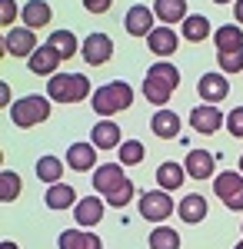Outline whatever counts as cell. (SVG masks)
<instances>
[{"instance_id":"obj_37","label":"cell","mask_w":243,"mask_h":249,"mask_svg":"<svg viewBox=\"0 0 243 249\" xmlns=\"http://www.w3.org/2000/svg\"><path fill=\"white\" fill-rule=\"evenodd\" d=\"M83 7H87L90 14H107L113 7V0H83Z\"/></svg>"},{"instance_id":"obj_24","label":"cell","mask_w":243,"mask_h":249,"mask_svg":"<svg viewBox=\"0 0 243 249\" xmlns=\"http://www.w3.org/2000/svg\"><path fill=\"white\" fill-rule=\"evenodd\" d=\"M60 249H103L100 246V236L94 232H83V230H63L60 239H57Z\"/></svg>"},{"instance_id":"obj_6","label":"cell","mask_w":243,"mask_h":249,"mask_svg":"<svg viewBox=\"0 0 243 249\" xmlns=\"http://www.w3.org/2000/svg\"><path fill=\"white\" fill-rule=\"evenodd\" d=\"M173 199H170L167 190H150L140 196V216L150 219V223H163L167 216H173Z\"/></svg>"},{"instance_id":"obj_12","label":"cell","mask_w":243,"mask_h":249,"mask_svg":"<svg viewBox=\"0 0 243 249\" xmlns=\"http://www.w3.org/2000/svg\"><path fill=\"white\" fill-rule=\"evenodd\" d=\"M183 170L193 179H210L217 173V156L210 153V150H190L187 160H183Z\"/></svg>"},{"instance_id":"obj_22","label":"cell","mask_w":243,"mask_h":249,"mask_svg":"<svg viewBox=\"0 0 243 249\" xmlns=\"http://www.w3.org/2000/svg\"><path fill=\"white\" fill-rule=\"evenodd\" d=\"M20 17H23V23H27L30 30H40V27H47V23L54 20V10H50L47 0H30V3L20 10Z\"/></svg>"},{"instance_id":"obj_4","label":"cell","mask_w":243,"mask_h":249,"mask_svg":"<svg viewBox=\"0 0 243 249\" xmlns=\"http://www.w3.org/2000/svg\"><path fill=\"white\" fill-rule=\"evenodd\" d=\"M47 116H50V96H40V93L23 96V100H17L10 107V120H14V126H20V130L37 126Z\"/></svg>"},{"instance_id":"obj_42","label":"cell","mask_w":243,"mask_h":249,"mask_svg":"<svg viewBox=\"0 0 243 249\" xmlns=\"http://www.w3.org/2000/svg\"><path fill=\"white\" fill-rule=\"evenodd\" d=\"M240 173H243V156H240Z\"/></svg>"},{"instance_id":"obj_35","label":"cell","mask_w":243,"mask_h":249,"mask_svg":"<svg viewBox=\"0 0 243 249\" xmlns=\"http://www.w3.org/2000/svg\"><path fill=\"white\" fill-rule=\"evenodd\" d=\"M14 17H17V3L14 0H0V23L7 30H14Z\"/></svg>"},{"instance_id":"obj_20","label":"cell","mask_w":243,"mask_h":249,"mask_svg":"<svg viewBox=\"0 0 243 249\" xmlns=\"http://www.w3.org/2000/svg\"><path fill=\"white\" fill-rule=\"evenodd\" d=\"M90 143H94L97 150H117L123 140H120V126L110 123V120H103V123H97L94 130H90Z\"/></svg>"},{"instance_id":"obj_29","label":"cell","mask_w":243,"mask_h":249,"mask_svg":"<svg viewBox=\"0 0 243 249\" xmlns=\"http://www.w3.org/2000/svg\"><path fill=\"white\" fill-rule=\"evenodd\" d=\"M50 47H54L63 60H70L77 50H80V43H77V37L70 30H54V34H50Z\"/></svg>"},{"instance_id":"obj_13","label":"cell","mask_w":243,"mask_h":249,"mask_svg":"<svg viewBox=\"0 0 243 249\" xmlns=\"http://www.w3.org/2000/svg\"><path fill=\"white\" fill-rule=\"evenodd\" d=\"M60 53H57L50 43H43L34 50V57L27 60V67H30V73H37V77H57V67H60Z\"/></svg>"},{"instance_id":"obj_5","label":"cell","mask_w":243,"mask_h":249,"mask_svg":"<svg viewBox=\"0 0 243 249\" xmlns=\"http://www.w3.org/2000/svg\"><path fill=\"white\" fill-rule=\"evenodd\" d=\"M213 193L220 196V203H223L226 210L240 213L243 210V173H233V170L220 173L217 183H213Z\"/></svg>"},{"instance_id":"obj_9","label":"cell","mask_w":243,"mask_h":249,"mask_svg":"<svg viewBox=\"0 0 243 249\" xmlns=\"http://www.w3.org/2000/svg\"><path fill=\"white\" fill-rule=\"evenodd\" d=\"M80 57L87 60L90 67H103V63H110L113 57V40L107 34H90V37L80 43Z\"/></svg>"},{"instance_id":"obj_25","label":"cell","mask_w":243,"mask_h":249,"mask_svg":"<svg viewBox=\"0 0 243 249\" xmlns=\"http://www.w3.org/2000/svg\"><path fill=\"white\" fill-rule=\"evenodd\" d=\"M43 203H47L50 210H70L80 199H77V193H74L70 183H54V186L47 190V196H43Z\"/></svg>"},{"instance_id":"obj_8","label":"cell","mask_w":243,"mask_h":249,"mask_svg":"<svg viewBox=\"0 0 243 249\" xmlns=\"http://www.w3.org/2000/svg\"><path fill=\"white\" fill-rule=\"evenodd\" d=\"M153 20H157L153 7H147V3H133L130 10H127V17H123V27H127L130 37H150V34L157 30Z\"/></svg>"},{"instance_id":"obj_44","label":"cell","mask_w":243,"mask_h":249,"mask_svg":"<svg viewBox=\"0 0 243 249\" xmlns=\"http://www.w3.org/2000/svg\"><path fill=\"white\" fill-rule=\"evenodd\" d=\"M240 230H243V226H240Z\"/></svg>"},{"instance_id":"obj_40","label":"cell","mask_w":243,"mask_h":249,"mask_svg":"<svg viewBox=\"0 0 243 249\" xmlns=\"http://www.w3.org/2000/svg\"><path fill=\"white\" fill-rule=\"evenodd\" d=\"M0 249H17V243H10V239H3V243H0Z\"/></svg>"},{"instance_id":"obj_27","label":"cell","mask_w":243,"mask_h":249,"mask_svg":"<svg viewBox=\"0 0 243 249\" xmlns=\"http://www.w3.org/2000/svg\"><path fill=\"white\" fill-rule=\"evenodd\" d=\"M60 176H63V160L60 156H40L37 160V179L40 183H60Z\"/></svg>"},{"instance_id":"obj_28","label":"cell","mask_w":243,"mask_h":249,"mask_svg":"<svg viewBox=\"0 0 243 249\" xmlns=\"http://www.w3.org/2000/svg\"><path fill=\"white\" fill-rule=\"evenodd\" d=\"M213 34L210 30V20L203 17V14H190L187 20H183V37L190 40V43H200V40H206Z\"/></svg>"},{"instance_id":"obj_17","label":"cell","mask_w":243,"mask_h":249,"mask_svg":"<svg viewBox=\"0 0 243 249\" xmlns=\"http://www.w3.org/2000/svg\"><path fill=\"white\" fill-rule=\"evenodd\" d=\"M177 216L190 223V226H197V223H203L206 219V199L200 193H187L183 199H180V206H177Z\"/></svg>"},{"instance_id":"obj_41","label":"cell","mask_w":243,"mask_h":249,"mask_svg":"<svg viewBox=\"0 0 243 249\" xmlns=\"http://www.w3.org/2000/svg\"><path fill=\"white\" fill-rule=\"evenodd\" d=\"M233 249H243V239H240V243H237V246H233Z\"/></svg>"},{"instance_id":"obj_38","label":"cell","mask_w":243,"mask_h":249,"mask_svg":"<svg viewBox=\"0 0 243 249\" xmlns=\"http://www.w3.org/2000/svg\"><path fill=\"white\" fill-rule=\"evenodd\" d=\"M0 100H3V107H7V110H10V107H14V103H10V87H7V83H3V87H0Z\"/></svg>"},{"instance_id":"obj_19","label":"cell","mask_w":243,"mask_h":249,"mask_svg":"<svg viewBox=\"0 0 243 249\" xmlns=\"http://www.w3.org/2000/svg\"><path fill=\"white\" fill-rule=\"evenodd\" d=\"M94 163H97V146L94 143H74L70 150H67V166L77 173H87V170H94Z\"/></svg>"},{"instance_id":"obj_1","label":"cell","mask_w":243,"mask_h":249,"mask_svg":"<svg viewBox=\"0 0 243 249\" xmlns=\"http://www.w3.org/2000/svg\"><path fill=\"white\" fill-rule=\"evenodd\" d=\"M177 87H180V70L173 63H167V60L153 63L147 70V77H143V96H147V103H157L160 110H163V103L173 96Z\"/></svg>"},{"instance_id":"obj_18","label":"cell","mask_w":243,"mask_h":249,"mask_svg":"<svg viewBox=\"0 0 243 249\" xmlns=\"http://www.w3.org/2000/svg\"><path fill=\"white\" fill-rule=\"evenodd\" d=\"M150 130L160 136V140H177V136H180V116L163 107V110H157V113H153V120H150Z\"/></svg>"},{"instance_id":"obj_15","label":"cell","mask_w":243,"mask_h":249,"mask_svg":"<svg viewBox=\"0 0 243 249\" xmlns=\"http://www.w3.org/2000/svg\"><path fill=\"white\" fill-rule=\"evenodd\" d=\"M197 93H200L203 103H220V100H226V93H230V83H226L223 73H203L200 83H197Z\"/></svg>"},{"instance_id":"obj_10","label":"cell","mask_w":243,"mask_h":249,"mask_svg":"<svg viewBox=\"0 0 243 249\" xmlns=\"http://www.w3.org/2000/svg\"><path fill=\"white\" fill-rule=\"evenodd\" d=\"M190 126H193L197 133L210 136V133H217V130L223 126V113H220L213 103H200V107L190 110Z\"/></svg>"},{"instance_id":"obj_23","label":"cell","mask_w":243,"mask_h":249,"mask_svg":"<svg viewBox=\"0 0 243 249\" xmlns=\"http://www.w3.org/2000/svg\"><path fill=\"white\" fill-rule=\"evenodd\" d=\"M183 179H187V170H183V163H173V160H167V163H160L157 166V183H160V190H180L183 186Z\"/></svg>"},{"instance_id":"obj_14","label":"cell","mask_w":243,"mask_h":249,"mask_svg":"<svg viewBox=\"0 0 243 249\" xmlns=\"http://www.w3.org/2000/svg\"><path fill=\"white\" fill-rule=\"evenodd\" d=\"M103 199H97V196H83L80 203L74 206V219H77V226H83V230H94L97 223L103 219Z\"/></svg>"},{"instance_id":"obj_34","label":"cell","mask_w":243,"mask_h":249,"mask_svg":"<svg viewBox=\"0 0 243 249\" xmlns=\"http://www.w3.org/2000/svg\"><path fill=\"white\" fill-rule=\"evenodd\" d=\"M130 199H133V183L127 179V183H123L117 193H110V196H107V206H110V210H123Z\"/></svg>"},{"instance_id":"obj_32","label":"cell","mask_w":243,"mask_h":249,"mask_svg":"<svg viewBox=\"0 0 243 249\" xmlns=\"http://www.w3.org/2000/svg\"><path fill=\"white\" fill-rule=\"evenodd\" d=\"M217 63L226 77L230 73H240L243 70V50H217Z\"/></svg>"},{"instance_id":"obj_30","label":"cell","mask_w":243,"mask_h":249,"mask_svg":"<svg viewBox=\"0 0 243 249\" xmlns=\"http://www.w3.org/2000/svg\"><path fill=\"white\" fill-rule=\"evenodd\" d=\"M150 249H180V232L170 226H157L150 232Z\"/></svg>"},{"instance_id":"obj_2","label":"cell","mask_w":243,"mask_h":249,"mask_svg":"<svg viewBox=\"0 0 243 249\" xmlns=\"http://www.w3.org/2000/svg\"><path fill=\"white\" fill-rule=\"evenodd\" d=\"M133 103V87L123 83V80H113V83H103L100 90H94V113L100 116H113L120 110H127Z\"/></svg>"},{"instance_id":"obj_39","label":"cell","mask_w":243,"mask_h":249,"mask_svg":"<svg viewBox=\"0 0 243 249\" xmlns=\"http://www.w3.org/2000/svg\"><path fill=\"white\" fill-rule=\"evenodd\" d=\"M233 14H237V23H243V0L233 3Z\"/></svg>"},{"instance_id":"obj_3","label":"cell","mask_w":243,"mask_h":249,"mask_svg":"<svg viewBox=\"0 0 243 249\" xmlns=\"http://www.w3.org/2000/svg\"><path fill=\"white\" fill-rule=\"evenodd\" d=\"M47 96L54 103H80L90 96V80L83 73H57L47 80Z\"/></svg>"},{"instance_id":"obj_36","label":"cell","mask_w":243,"mask_h":249,"mask_svg":"<svg viewBox=\"0 0 243 249\" xmlns=\"http://www.w3.org/2000/svg\"><path fill=\"white\" fill-rule=\"evenodd\" d=\"M226 130H230L233 136H243V107L230 110V116H226Z\"/></svg>"},{"instance_id":"obj_21","label":"cell","mask_w":243,"mask_h":249,"mask_svg":"<svg viewBox=\"0 0 243 249\" xmlns=\"http://www.w3.org/2000/svg\"><path fill=\"white\" fill-rule=\"evenodd\" d=\"M153 14H157V20L167 27V23H183V20L190 17L187 14V0H157L153 3Z\"/></svg>"},{"instance_id":"obj_16","label":"cell","mask_w":243,"mask_h":249,"mask_svg":"<svg viewBox=\"0 0 243 249\" xmlns=\"http://www.w3.org/2000/svg\"><path fill=\"white\" fill-rule=\"evenodd\" d=\"M147 47H150V53H157V57H170V53H177L180 37H177L173 27H157L147 37Z\"/></svg>"},{"instance_id":"obj_11","label":"cell","mask_w":243,"mask_h":249,"mask_svg":"<svg viewBox=\"0 0 243 249\" xmlns=\"http://www.w3.org/2000/svg\"><path fill=\"white\" fill-rule=\"evenodd\" d=\"M123 183H127V176H123V166H120V163H103V166L94 170V190L103 193V196L117 193Z\"/></svg>"},{"instance_id":"obj_31","label":"cell","mask_w":243,"mask_h":249,"mask_svg":"<svg viewBox=\"0 0 243 249\" xmlns=\"http://www.w3.org/2000/svg\"><path fill=\"white\" fill-rule=\"evenodd\" d=\"M143 143L140 140H123L120 143V166H137L140 160H143Z\"/></svg>"},{"instance_id":"obj_43","label":"cell","mask_w":243,"mask_h":249,"mask_svg":"<svg viewBox=\"0 0 243 249\" xmlns=\"http://www.w3.org/2000/svg\"><path fill=\"white\" fill-rule=\"evenodd\" d=\"M213 3H226V0H213Z\"/></svg>"},{"instance_id":"obj_26","label":"cell","mask_w":243,"mask_h":249,"mask_svg":"<svg viewBox=\"0 0 243 249\" xmlns=\"http://www.w3.org/2000/svg\"><path fill=\"white\" fill-rule=\"evenodd\" d=\"M217 50H243V30L240 23H223L220 30H213Z\"/></svg>"},{"instance_id":"obj_33","label":"cell","mask_w":243,"mask_h":249,"mask_svg":"<svg viewBox=\"0 0 243 249\" xmlns=\"http://www.w3.org/2000/svg\"><path fill=\"white\" fill-rule=\"evenodd\" d=\"M17 196H20V176L10 173V170H3L0 173V199H3V203H14Z\"/></svg>"},{"instance_id":"obj_7","label":"cell","mask_w":243,"mask_h":249,"mask_svg":"<svg viewBox=\"0 0 243 249\" xmlns=\"http://www.w3.org/2000/svg\"><path fill=\"white\" fill-rule=\"evenodd\" d=\"M34 50H37V34L30 27H14V30L3 34V53L7 57H27L30 60Z\"/></svg>"}]
</instances>
